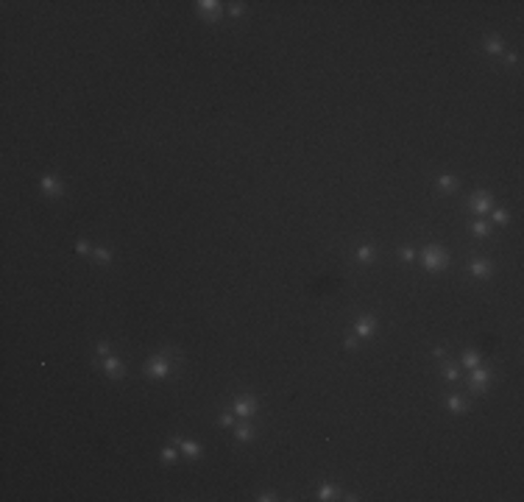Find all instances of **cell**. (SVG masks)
I'll return each mask as SVG.
<instances>
[{
  "label": "cell",
  "instance_id": "cell-13",
  "mask_svg": "<svg viewBox=\"0 0 524 502\" xmlns=\"http://www.w3.org/2000/svg\"><path fill=\"white\" fill-rule=\"evenodd\" d=\"M446 407H449V413H455V416H460V413H466L469 410V405H466V399L463 396H449V402H446Z\"/></svg>",
  "mask_w": 524,
  "mask_h": 502
},
{
  "label": "cell",
  "instance_id": "cell-6",
  "mask_svg": "<svg viewBox=\"0 0 524 502\" xmlns=\"http://www.w3.org/2000/svg\"><path fill=\"white\" fill-rule=\"evenodd\" d=\"M39 190H42L45 195H50V198H56V195L64 193V184H61L56 176L45 173V176H39Z\"/></svg>",
  "mask_w": 524,
  "mask_h": 502
},
{
  "label": "cell",
  "instance_id": "cell-14",
  "mask_svg": "<svg viewBox=\"0 0 524 502\" xmlns=\"http://www.w3.org/2000/svg\"><path fill=\"white\" fill-rule=\"evenodd\" d=\"M235 438H237L240 444L251 441V438H254V427H251V424H246V421H240V424L235 427Z\"/></svg>",
  "mask_w": 524,
  "mask_h": 502
},
{
  "label": "cell",
  "instance_id": "cell-25",
  "mask_svg": "<svg viewBox=\"0 0 524 502\" xmlns=\"http://www.w3.org/2000/svg\"><path fill=\"white\" fill-rule=\"evenodd\" d=\"M76 251L87 257V254H92V246H90V243H87V240H79V243H76Z\"/></svg>",
  "mask_w": 524,
  "mask_h": 502
},
{
  "label": "cell",
  "instance_id": "cell-23",
  "mask_svg": "<svg viewBox=\"0 0 524 502\" xmlns=\"http://www.w3.org/2000/svg\"><path fill=\"white\" fill-rule=\"evenodd\" d=\"M399 254H402V260L410 262V260H416V248H413V246H402V248H399Z\"/></svg>",
  "mask_w": 524,
  "mask_h": 502
},
{
  "label": "cell",
  "instance_id": "cell-21",
  "mask_svg": "<svg viewBox=\"0 0 524 502\" xmlns=\"http://www.w3.org/2000/svg\"><path fill=\"white\" fill-rule=\"evenodd\" d=\"M443 380H446V382H455V380H460V366H455V363H446V366H443Z\"/></svg>",
  "mask_w": 524,
  "mask_h": 502
},
{
  "label": "cell",
  "instance_id": "cell-7",
  "mask_svg": "<svg viewBox=\"0 0 524 502\" xmlns=\"http://www.w3.org/2000/svg\"><path fill=\"white\" fill-rule=\"evenodd\" d=\"M474 374H471V391H477V393H482L485 388L491 385V369H482V366H477V369H471Z\"/></svg>",
  "mask_w": 524,
  "mask_h": 502
},
{
  "label": "cell",
  "instance_id": "cell-8",
  "mask_svg": "<svg viewBox=\"0 0 524 502\" xmlns=\"http://www.w3.org/2000/svg\"><path fill=\"white\" fill-rule=\"evenodd\" d=\"M354 332H357V338H371L377 332V318L373 315H360L354 324Z\"/></svg>",
  "mask_w": 524,
  "mask_h": 502
},
{
  "label": "cell",
  "instance_id": "cell-27",
  "mask_svg": "<svg viewBox=\"0 0 524 502\" xmlns=\"http://www.w3.org/2000/svg\"><path fill=\"white\" fill-rule=\"evenodd\" d=\"M232 424H235V418H232L229 413H226V416H220V427H232Z\"/></svg>",
  "mask_w": 524,
  "mask_h": 502
},
{
  "label": "cell",
  "instance_id": "cell-26",
  "mask_svg": "<svg viewBox=\"0 0 524 502\" xmlns=\"http://www.w3.org/2000/svg\"><path fill=\"white\" fill-rule=\"evenodd\" d=\"M229 14H232V17H243V14H246V6H243V3H232Z\"/></svg>",
  "mask_w": 524,
  "mask_h": 502
},
{
  "label": "cell",
  "instance_id": "cell-10",
  "mask_svg": "<svg viewBox=\"0 0 524 502\" xmlns=\"http://www.w3.org/2000/svg\"><path fill=\"white\" fill-rule=\"evenodd\" d=\"M179 452L184 455V458H190V460H198L201 458V444L184 438V441H179Z\"/></svg>",
  "mask_w": 524,
  "mask_h": 502
},
{
  "label": "cell",
  "instance_id": "cell-19",
  "mask_svg": "<svg viewBox=\"0 0 524 502\" xmlns=\"http://www.w3.org/2000/svg\"><path fill=\"white\" fill-rule=\"evenodd\" d=\"M354 257H357V260H360V262H373V257H377V251H373L371 246H360V248H357V251H354Z\"/></svg>",
  "mask_w": 524,
  "mask_h": 502
},
{
  "label": "cell",
  "instance_id": "cell-30",
  "mask_svg": "<svg viewBox=\"0 0 524 502\" xmlns=\"http://www.w3.org/2000/svg\"><path fill=\"white\" fill-rule=\"evenodd\" d=\"M257 499H259V502H273V499H276V496H273V494H259Z\"/></svg>",
  "mask_w": 524,
  "mask_h": 502
},
{
  "label": "cell",
  "instance_id": "cell-17",
  "mask_svg": "<svg viewBox=\"0 0 524 502\" xmlns=\"http://www.w3.org/2000/svg\"><path fill=\"white\" fill-rule=\"evenodd\" d=\"M318 499L321 502H329V499H338V485H332V483H324L318 488Z\"/></svg>",
  "mask_w": 524,
  "mask_h": 502
},
{
  "label": "cell",
  "instance_id": "cell-3",
  "mask_svg": "<svg viewBox=\"0 0 524 502\" xmlns=\"http://www.w3.org/2000/svg\"><path fill=\"white\" fill-rule=\"evenodd\" d=\"M469 206H471V212H474V215L485 218V215H488V212L494 209V195H491V193H485V190H480V193H474V195H471Z\"/></svg>",
  "mask_w": 524,
  "mask_h": 502
},
{
  "label": "cell",
  "instance_id": "cell-15",
  "mask_svg": "<svg viewBox=\"0 0 524 502\" xmlns=\"http://www.w3.org/2000/svg\"><path fill=\"white\" fill-rule=\"evenodd\" d=\"M485 53L491 56H505V45H502L499 37H488L485 39Z\"/></svg>",
  "mask_w": 524,
  "mask_h": 502
},
{
  "label": "cell",
  "instance_id": "cell-4",
  "mask_svg": "<svg viewBox=\"0 0 524 502\" xmlns=\"http://www.w3.org/2000/svg\"><path fill=\"white\" fill-rule=\"evenodd\" d=\"M232 413H235L237 418H251L254 413H257V399H254V396H237V399L232 402Z\"/></svg>",
  "mask_w": 524,
  "mask_h": 502
},
{
  "label": "cell",
  "instance_id": "cell-2",
  "mask_svg": "<svg viewBox=\"0 0 524 502\" xmlns=\"http://www.w3.org/2000/svg\"><path fill=\"white\" fill-rule=\"evenodd\" d=\"M145 374L154 377V380H165V377L170 374V360H168V351L165 354H154L151 360H148V366H145Z\"/></svg>",
  "mask_w": 524,
  "mask_h": 502
},
{
  "label": "cell",
  "instance_id": "cell-18",
  "mask_svg": "<svg viewBox=\"0 0 524 502\" xmlns=\"http://www.w3.org/2000/svg\"><path fill=\"white\" fill-rule=\"evenodd\" d=\"M438 190H443V193H455L458 190V179L455 176H438Z\"/></svg>",
  "mask_w": 524,
  "mask_h": 502
},
{
  "label": "cell",
  "instance_id": "cell-24",
  "mask_svg": "<svg viewBox=\"0 0 524 502\" xmlns=\"http://www.w3.org/2000/svg\"><path fill=\"white\" fill-rule=\"evenodd\" d=\"M491 212H494L496 224H507V221H510V212H505V209H491Z\"/></svg>",
  "mask_w": 524,
  "mask_h": 502
},
{
  "label": "cell",
  "instance_id": "cell-31",
  "mask_svg": "<svg viewBox=\"0 0 524 502\" xmlns=\"http://www.w3.org/2000/svg\"><path fill=\"white\" fill-rule=\"evenodd\" d=\"M505 64H516V53H505Z\"/></svg>",
  "mask_w": 524,
  "mask_h": 502
},
{
  "label": "cell",
  "instance_id": "cell-1",
  "mask_svg": "<svg viewBox=\"0 0 524 502\" xmlns=\"http://www.w3.org/2000/svg\"><path fill=\"white\" fill-rule=\"evenodd\" d=\"M421 262L427 271H443L446 265H449V254H446V248L440 246H427L421 251Z\"/></svg>",
  "mask_w": 524,
  "mask_h": 502
},
{
  "label": "cell",
  "instance_id": "cell-20",
  "mask_svg": "<svg viewBox=\"0 0 524 502\" xmlns=\"http://www.w3.org/2000/svg\"><path fill=\"white\" fill-rule=\"evenodd\" d=\"M159 458H162V463H176V458H179V444H176V447H162Z\"/></svg>",
  "mask_w": 524,
  "mask_h": 502
},
{
  "label": "cell",
  "instance_id": "cell-22",
  "mask_svg": "<svg viewBox=\"0 0 524 502\" xmlns=\"http://www.w3.org/2000/svg\"><path fill=\"white\" fill-rule=\"evenodd\" d=\"M92 257H95L98 262H101V265H109V262H112V251H109V248H92Z\"/></svg>",
  "mask_w": 524,
  "mask_h": 502
},
{
  "label": "cell",
  "instance_id": "cell-9",
  "mask_svg": "<svg viewBox=\"0 0 524 502\" xmlns=\"http://www.w3.org/2000/svg\"><path fill=\"white\" fill-rule=\"evenodd\" d=\"M491 271H494V265H491L488 260H474V262H471V268H469V273L474 279H488Z\"/></svg>",
  "mask_w": 524,
  "mask_h": 502
},
{
  "label": "cell",
  "instance_id": "cell-28",
  "mask_svg": "<svg viewBox=\"0 0 524 502\" xmlns=\"http://www.w3.org/2000/svg\"><path fill=\"white\" fill-rule=\"evenodd\" d=\"M343 346H346L349 351H354V349H357V338H346V343H343Z\"/></svg>",
  "mask_w": 524,
  "mask_h": 502
},
{
  "label": "cell",
  "instance_id": "cell-5",
  "mask_svg": "<svg viewBox=\"0 0 524 502\" xmlns=\"http://www.w3.org/2000/svg\"><path fill=\"white\" fill-rule=\"evenodd\" d=\"M195 9H198V14L206 20V23H215V20H220V14H223V3H217V0H198Z\"/></svg>",
  "mask_w": 524,
  "mask_h": 502
},
{
  "label": "cell",
  "instance_id": "cell-12",
  "mask_svg": "<svg viewBox=\"0 0 524 502\" xmlns=\"http://www.w3.org/2000/svg\"><path fill=\"white\" fill-rule=\"evenodd\" d=\"M480 363H482V357H480V351H474V349L463 351V357H460V366H463V369H477Z\"/></svg>",
  "mask_w": 524,
  "mask_h": 502
},
{
  "label": "cell",
  "instance_id": "cell-29",
  "mask_svg": "<svg viewBox=\"0 0 524 502\" xmlns=\"http://www.w3.org/2000/svg\"><path fill=\"white\" fill-rule=\"evenodd\" d=\"M98 354L106 357V354H109V343H98Z\"/></svg>",
  "mask_w": 524,
  "mask_h": 502
},
{
  "label": "cell",
  "instance_id": "cell-16",
  "mask_svg": "<svg viewBox=\"0 0 524 502\" xmlns=\"http://www.w3.org/2000/svg\"><path fill=\"white\" fill-rule=\"evenodd\" d=\"M471 235L480 237V240H482V237H488V235H491V224H488L485 218H477L474 226H471Z\"/></svg>",
  "mask_w": 524,
  "mask_h": 502
},
{
  "label": "cell",
  "instance_id": "cell-11",
  "mask_svg": "<svg viewBox=\"0 0 524 502\" xmlns=\"http://www.w3.org/2000/svg\"><path fill=\"white\" fill-rule=\"evenodd\" d=\"M101 366H103V371H106L109 377H115V380H117V377H123V363L117 360V357L106 354V357L101 360Z\"/></svg>",
  "mask_w": 524,
  "mask_h": 502
}]
</instances>
